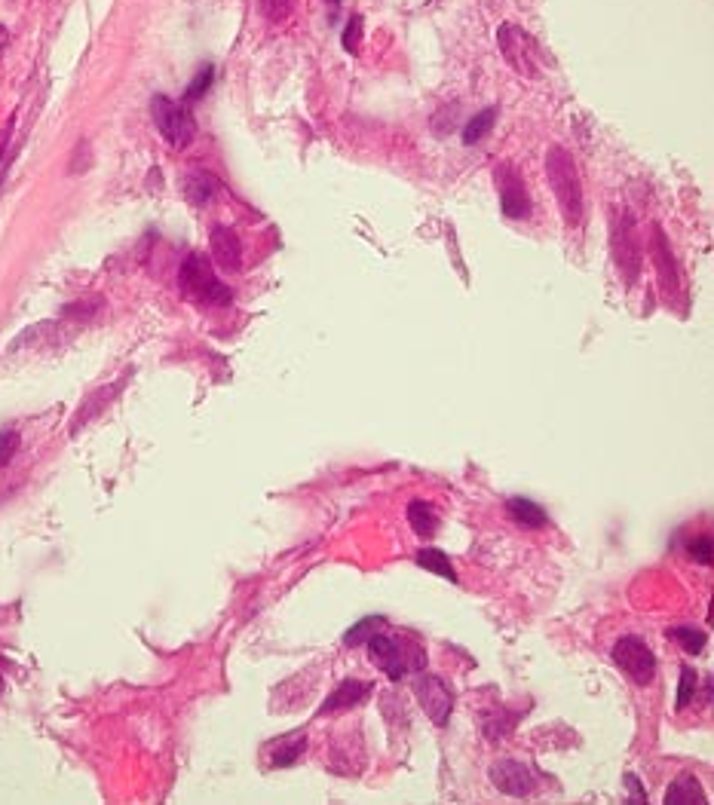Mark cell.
I'll use <instances>...</instances> for the list:
<instances>
[{
  "mask_svg": "<svg viewBox=\"0 0 714 805\" xmlns=\"http://www.w3.org/2000/svg\"><path fill=\"white\" fill-rule=\"evenodd\" d=\"M380 628H384V616H365L362 622H356V625L344 634V643H347V646H362V643H368L374 634H380Z\"/></svg>",
  "mask_w": 714,
  "mask_h": 805,
  "instance_id": "21",
  "label": "cell"
},
{
  "mask_svg": "<svg viewBox=\"0 0 714 805\" xmlns=\"http://www.w3.org/2000/svg\"><path fill=\"white\" fill-rule=\"evenodd\" d=\"M0 689H4V683H0Z\"/></svg>",
  "mask_w": 714,
  "mask_h": 805,
  "instance_id": "34",
  "label": "cell"
},
{
  "mask_svg": "<svg viewBox=\"0 0 714 805\" xmlns=\"http://www.w3.org/2000/svg\"><path fill=\"white\" fill-rule=\"evenodd\" d=\"M151 114H154V123H157L160 135L175 150H181V147H187L190 141H194L197 123H194V114H190L187 105L172 102V98H166V95H157L151 102Z\"/></svg>",
  "mask_w": 714,
  "mask_h": 805,
  "instance_id": "5",
  "label": "cell"
},
{
  "mask_svg": "<svg viewBox=\"0 0 714 805\" xmlns=\"http://www.w3.org/2000/svg\"><path fill=\"white\" fill-rule=\"evenodd\" d=\"M497 43H500V53L503 59L518 71V74H525V77H537V59H540V49L534 43L531 34H525L518 25L506 22L500 25V34H497Z\"/></svg>",
  "mask_w": 714,
  "mask_h": 805,
  "instance_id": "6",
  "label": "cell"
},
{
  "mask_svg": "<svg viewBox=\"0 0 714 805\" xmlns=\"http://www.w3.org/2000/svg\"><path fill=\"white\" fill-rule=\"evenodd\" d=\"M669 637H672V640H678V646H681L684 652H690V656H699V652L705 649V640H708V634H705V631L690 628V625H684V628H672V631H669Z\"/></svg>",
  "mask_w": 714,
  "mask_h": 805,
  "instance_id": "23",
  "label": "cell"
},
{
  "mask_svg": "<svg viewBox=\"0 0 714 805\" xmlns=\"http://www.w3.org/2000/svg\"><path fill=\"white\" fill-rule=\"evenodd\" d=\"M610 659H613V665L620 668L635 686H650L653 677H656V656H653V649L641 637H635V634H626V637L616 640L613 649H610Z\"/></svg>",
  "mask_w": 714,
  "mask_h": 805,
  "instance_id": "4",
  "label": "cell"
},
{
  "mask_svg": "<svg viewBox=\"0 0 714 805\" xmlns=\"http://www.w3.org/2000/svg\"><path fill=\"white\" fill-rule=\"evenodd\" d=\"M515 723H518V714L515 717H485V735H488V741H500V738H506L512 729H515Z\"/></svg>",
  "mask_w": 714,
  "mask_h": 805,
  "instance_id": "28",
  "label": "cell"
},
{
  "mask_svg": "<svg viewBox=\"0 0 714 805\" xmlns=\"http://www.w3.org/2000/svg\"><path fill=\"white\" fill-rule=\"evenodd\" d=\"M488 778L506 796H531L534 787H537V778H534L531 766L518 763V760H497L491 766Z\"/></svg>",
  "mask_w": 714,
  "mask_h": 805,
  "instance_id": "9",
  "label": "cell"
},
{
  "mask_svg": "<svg viewBox=\"0 0 714 805\" xmlns=\"http://www.w3.org/2000/svg\"><path fill=\"white\" fill-rule=\"evenodd\" d=\"M506 515L518 524V527H525V530H543L549 524V515L543 506H537L534 499L528 496H512L506 499Z\"/></svg>",
  "mask_w": 714,
  "mask_h": 805,
  "instance_id": "15",
  "label": "cell"
},
{
  "mask_svg": "<svg viewBox=\"0 0 714 805\" xmlns=\"http://www.w3.org/2000/svg\"><path fill=\"white\" fill-rule=\"evenodd\" d=\"M696 686H699V674L693 668H681V683H678V711H687L690 701L696 698Z\"/></svg>",
  "mask_w": 714,
  "mask_h": 805,
  "instance_id": "24",
  "label": "cell"
},
{
  "mask_svg": "<svg viewBox=\"0 0 714 805\" xmlns=\"http://www.w3.org/2000/svg\"><path fill=\"white\" fill-rule=\"evenodd\" d=\"M371 689H374V683L347 677L344 683H338L335 692H331V695L322 701L319 717H328V714H335V711H350V708H356V704H362V701L371 695Z\"/></svg>",
  "mask_w": 714,
  "mask_h": 805,
  "instance_id": "13",
  "label": "cell"
},
{
  "mask_svg": "<svg viewBox=\"0 0 714 805\" xmlns=\"http://www.w3.org/2000/svg\"><path fill=\"white\" fill-rule=\"evenodd\" d=\"M414 698L420 701V708L426 711L433 726L445 729L451 723V711H454V695L448 689V683L439 674H420L414 680Z\"/></svg>",
  "mask_w": 714,
  "mask_h": 805,
  "instance_id": "7",
  "label": "cell"
},
{
  "mask_svg": "<svg viewBox=\"0 0 714 805\" xmlns=\"http://www.w3.org/2000/svg\"><path fill=\"white\" fill-rule=\"evenodd\" d=\"M613 251H616V264L626 273V282H635L638 270H641V248L632 230V221L623 218L613 224Z\"/></svg>",
  "mask_w": 714,
  "mask_h": 805,
  "instance_id": "11",
  "label": "cell"
},
{
  "mask_svg": "<svg viewBox=\"0 0 714 805\" xmlns=\"http://www.w3.org/2000/svg\"><path fill=\"white\" fill-rule=\"evenodd\" d=\"M0 665H4V662H0Z\"/></svg>",
  "mask_w": 714,
  "mask_h": 805,
  "instance_id": "35",
  "label": "cell"
},
{
  "mask_svg": "<svg viewBox=\"0 0 714 805\" xmlns=\"http://www.w3.org/2000/svg\"><path fill=\"white\" fill-rule=\"evenodd\" d=\"M209 248H212V258L215 264L224 270V273H236L243 267V242L236 236L227 224H215L212 233H209Z\"/></svg>",
  "mask_w": 714,
  "mask_h": 805,
  "instance_id": "12",
  "label": "cell"
},
{
  "mask_svg": "<svg viewBox=\"0 0 714 805\" xmlns=\"http://www.w3.org/2000/svg\"><path fill=\"white\" fill-rule=\"evenodd\" d=\"M546 175L549 187L558 199V209L570 227H577L583 221V181L577 160L567 154L564 147H552L546 154Z\"/></svg>",
  "mask_w": 714,
  "mask_h": 805,
  "instance_id": "1",
  "label": "cell"
},
{
  "mask_svg": "<svg viewBox=\"0 0 714 805\" xmlns=\"http://www.w3.org/2000/svg\"><path fill=\"white\" fill-rule=\"evenodd\" d=\"M19 432H13V429H4L0 432V469H7L10 463H13V457L19 454Z\"/></svg>",
  "mask_w": 714,
  "mask_h": 805,
  "instance_id": "27",
  "label": "cell"
},
{
  "mask_svg": "<svg viewBox=\"0 0 714 805\" xmlns=\"http://www.w3.org/2000/svg\"><path fill=\"white\" fill-rule=\"evenodd\" d=\"M417 567H423L426 573H436L442 579L457 582V573L451 567V558L445 555V551H439V548H420L417 551Z\"/></svg>",
  "mask_w": 714,
  "mask_h": 805,
  "instance_id": "19",
  "label": "cell"
},
{
  "mask_svg": "<svg viewBox=\"0 0 714 805\" xmlns=\"http://www.w3.org/2000/svg\"><path fill=\"white\" fill-rule=\"evenodd\" d=\"M494 120H497V108H485L479 117H472L463 129V144H479L491 129H494Z\"/></svg>",
  "mask_w": 714,
  "mask_h": 805,
  "instance_id": "20",
  "label": "cell"
},
{
  "mask_svg": "<svg viewBox=\"0 0 714 805\" xmlns=\"http://www.w3.org/2000/svg\"><path fill=\"white\" fill-rule=\"evenodd\" d=\"M307 750V735L304 732H292L276 741V747L270 750V766L276 769H289L301 760V753Z\"/></svg>",
  "mask_w": 714,
  "mask_h": 805,
  "instance_id": "17",
  "label": "cell"
},
{
  "mask_svg": "<svg viewBox=\"0 0 714 805\" xmlns=\"http://www.w3.org/2000/svg\"><path fill=\"white\" fill-rule=\"evenodd\" d=\"M181 190H184V196H187V203H194V206H209L212 199L218 196V190H221V181H218L212 172L194 169V172H187V175H184Z\"/></svg>",
  "mask_w": 714,
  "mask_h": 805,
  "instance_id": "14",
  "label": "cell"
},
{
  "mask_svg": "<svg viewBox=\"0 0 714 805\" xmlns=\"http://www.w3.org/2000/svg\"><path fill=\"white\" fill-rule=\"evenodd\" d=\"M7 43H10V31H7L4 25H0V53H4V49H7Z\"/></svg>",
  "mask_w": 714,
  "mask_h": 805,
  "instance_id": "32",
  "label": "cell"
},
{
  "mask_svg": "<svg viewBox=\"0 0 714 805\" xmlns=\"http://www.w3.org/2000/svg\"><path fill=\"white\" fill-rule=\"evenodd\" d=\"M292 10H295V0H261V13H264L273 25H279V22L289 19Z\"/></svg>",
  "mask_w": 714,
  "mask_h": 805,
  "instance_id": "26",
  "label": "cell"
},
{
  "mask_svg": "<svg viewBox=\"0 0 714 805\" xmlns=\"http://www.w3.org/2000/svg\"><path fill=\"white\" fill-rule=\"evenodd\" d=\"M328 4H338V0H328Z\"/></svg>",
  "mask_w": 714,
  "mask_h": 805,
  "instance_id": "33",
  "label": "cell"
},
{
  "mask_svg": "<svg viewBox=\"0 0 714 805\" xmlns=\"http://www.w3.org/2000/svg\"><path fill=\"white\" fill-rule=\"evenodd\" d=\"M178 288L187 300L206 307H227L233 300V291L212 273L209 261L203 255H187L178 273Z\"/></svg>",
  "mask_w": 714,
  "mask_h": 805,
  "instance_id": "3",
  "label": "cell"
},
{
  "mask_svg": "<svg viewBox=\"0 0 714 805\" xmlns=\"http://www.w3.org/2000/svg\"><path fill=\"white\" fill-rule=\"evenodd\" d=\"M368 656L393 683L405 680L411 671H420L426 665V652L420 646L393 634H374L368 640Z\"/></svg>",
  "mask_w": 714,
  "mask_h": 805,
  "instance_id": "2",
  "label": "cell"
},
{
  "mask_svg": "<svg viewBox=\"0 0 714 805\" xmlns=\"http://www.w3.org/2000/svg\"><path fill=\"white\" fill-rule=\"evenodd\" d=\"M711 548H714V542L708 539V536H702V539H693L690 542V555L699 561V564H705V567H711L714 564V555H711Z\"/></svg>",
  "mask_w": 714,
  "mask_h": 805,
  "instance_id": "30",
  "label": "cell"
},
{
  "mask_svg": "<svg viewBox=\"0 0 714 805\" xmlns=\"http://www.w3.org/2000/svg\"><path fill=\"white\" fill-rule=\"evenodd\" d=\"M117 389H120V383H117V386H108V389H99V392H95V395H92V398L86 401V405H83V408L77 411V417H74V426H71V432H77V429H80L83 423H89V417H92L95 411H102V408H105V401H111Z\"/></svg>",
  "mask_w": 714,
  "mask_h": 805,
  "instance_id": "22",
  "label": "cell"
},
{
  "mask_svg": "<svg viewBox=\"0 0 714 805\" xmlns=\"http://www.w3.org/2000/svg\"><path fill=\"white\" fill-rule=\"evenodd\" d=\"M650 255H653V264L659 270V282H662V291L669 294V300L681 297V279H678V264H675V255L669 248V239H665V230L659 224H653V245H650Z\"/></svg>",
  "mask_w": 714,
  "mask_h": 805,
  "instance_id": "10",
  "label": "cell"
},
{
  "mask_svg": "<svg viewBox=\"0 0 714 805\" xmlns=\"http://www.w3.org/2000/svg\"><path fill=\"white\" fill-rule=\"evenodd\" d=\"M494 184L500 190V212L509 221H521L531 215V193L521 175L512 169V163H500L494 169Z\"/></svg>",
  "mask_w": 714,
  "mask_h": 805,
  "instance_id": "8",
  "label": "cell"
},
{
  "mask_svg": "<svg viewBox=\"0 0 714 805\" xmlns=\"http://www.w3.org/2000/svg\"><path fill=\"white\" fill-rule=\"evenodd\" d=\"M662 802L665 805H708V796L702 793V784L693 775H681L669 787V793L662 796Z\"/></svg>",
  "mask_w": 714,
  "mask_h": 805,
  "instance_id": "18",
  "label": "cell"
},
{
  "mask_svg": "<svg viewBox=\"0 0 714 805\" xmlns=\"http://www.w3.org/2000/svg\"><path fill=\"white\" fill-rule=\"evenodd\" d=\"M359 46H362V19L353 16L347 22V31H344V49L347 53H359Z\"/></svg>",
  "mask_w": 714,
  "mask_h": 805,
  "instance_id": "29",
  "label": "cell"
},
{
  "mask_svg": "<svg viewBox=\"0 0 714 805\" xmlns=\"http://www.w3.org/2000/svg\"><path fill=\"white\" fill-rule=\"evenodd\" d=\"M212 74H215V68H212V65H206V68L197 74V80L187 86V92H184V98H181V105H187V108H190V105L197 102V98H203V95H206V89L212 86Z\"/></svg>",
  "mask_w": 714,
  "mask_h": 805,
  "instance_id": "25",
  "label": "cell"
},
{
  "mask_svg": "<svg viewBox=\"0 0 714 805\" xmlns=\"http://www.w3.org/2000/svg\"><path fill=\"white\" fill-rule=\"evenodd\" d=\"M408 524L420 539H433L439 533V515L426 499H411L408 502Z\"/></svg>",
  "mask_w": 714,
  "mask_h": 805,
  "instance_id": "16",
  "label": "cell"
},
{
  "mask_svg": "<svg viewBox=\"0 0 714 805\" xmlns=\"http://www.w3.org/2000/svg\"><path fill=\"white\" fill-rule=\"evenodd\" d=\"M623 781L629 784V793H632V799H644V790H641V781H638V775H632V772H629V775H626Z\"/></svg>",
  "mask_w": 714,
  "mask_h": 805,
  "instance_id": "31",
  "label": "cell"
}]
</instances>
